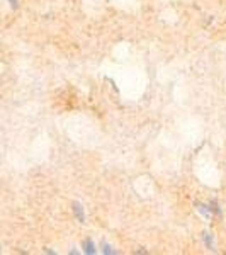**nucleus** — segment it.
Wrapping results in <instances>:
<instances>
[{
  "instance_id": "3",
  "label": "nucleus",
  "mask_w": 226,
  "mask_h": 255,
  "mask_svg": "<svg viewBox=\"0 0 226 255\" xmlns=\"http://www.w3.org/2000/svg\"><path fill=\"white\" fill-rule=\"evenodd\" d=\"M84 252L85 254H96V247H94V242H90V240H85L84 242Z\"/></svg>"
},
{
  "instance_id": "4",
  "label": "nucleus",
  "mask_w": 226,
  "mask_h": 255,
  "mask_svg": "<svg viewBox=\"0 0 226 255\" xmlns=\"http://www.w3.org/2000/svg\"><path fill=\"white\" fill-rule=\"evenodd\" d=\"M197 211H199L203 216L209 218V213H211V209H209L208 206H204V204H197Z\"/></svg>"
},
{
  "instance_id": "5",
  "label": "nucleus",
  "mask_w": 226,
  "mask_h": 255,
  "mask_svg": "<svg viewBox=\"0 0 226 255\" xmlns=\"http://www.w3.org/2000/svg\"><path fill=\"white\" fill-rule=\"evenodd\" d=\"M102 252L108 254V255H114V254H116V250H113L108 244H104V245H102Z\"/></svg>"
},
{
  "instance_id": "6",
  "label": "nucleus",
  "mask_w": 226,
  "mask_h": 255,
  "mask_svg": "<svg viewBox=\"0 0 226 255\" xmlns=\"http://www.w3.org/2000/svg\"><path fill=\"white\" fill-rule=\"evenodd\" d=\"M209 209H211V213L215 211L216 215H221V209H220V206H218V203H211V204H209Z\"/></svg>"
},
{
  "instance_id": "2",
  "label": "nucleus",
  "mask_w": 226,
  "mask_h": 255,
  "mask_svg": "<svg viewBox=\"0 0 226 255\" xmlns=\"http://www.w3.org/2000/svg\"><path fill=\"white\" fill-rule=\"evenodd\" d=\"M203 238H204V244H206V247L209 250H213V247H215V240H213V235L209 232H206L203 235Z\"/></svg>"
},
{
  "instance_id": "1",
  "label": "nucleus",
  "mask_w": 226,
  "mask_h": 255,
  "mask_svg": "<svg viewBox=\"0 0 226 255\" xmlns=\"http://www.w3.org/2000/svg\"><path fill=\"white\" fill-rule=\"evenodd\" d=\"M73 215H75V218L80 221V223H85V213H84V208H82L80 203H73Z\"/></svg>"
},
{
  "instance_id": "7",
  "label": "nucleus",
  "mask_w": 226,
  "mask_h": 255,
  "mask_svg": "<svg viewBox=\"0 0 226 255\" xmlns=\"http://www.w3.org/2000/svg\"><path fill=\"white\" fill-rule=\"evenodd\" d=\"M10 3H12V7H14V9L17 7V0H10Z\"/></svg>"
}]
</instances>
